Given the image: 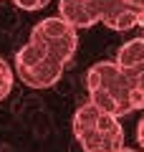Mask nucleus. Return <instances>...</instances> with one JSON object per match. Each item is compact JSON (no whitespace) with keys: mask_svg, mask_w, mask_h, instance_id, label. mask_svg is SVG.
Here are the masks:
<instances>
[{"mask_svg":"<svg viewBox=\"0 0 144 152\" xmlns=\"http://www.w3.org/2000/svg\"><path fill=\"white\" fill-rule=\"evenodd\" d=\"M43 58H46V48H43L41 43H33V41H28V43L15 53V71L33 69V66H36L38 61H43Z\"/></svg>","mask_w":144,"mask_h":152,"instance_id":"7","label":"nucleus"},{"mask_svg":"<svg viewBox=\"0 0 144 152\" xmlns=\"http://www.w3.org/2000/svg\"><path fill=\"white\" fill-rule=\"evenodd\" d=\"M81 3H96V0H81Z\"/></svg>","mask_w":144,"mask_h":152,"instance_id":"10","label":"nucleus"},{"mask_svg":"<svg viewBox=\"0 0 144 152\" xmlns=\"http://www.w3.org/2000/svg\"><path fill=\"white\" fill-rule=\"evenodd\" d=\"M114 64L121 71H144V38H132L119 48Z\"/></svg>","mask_w":144,"mask_h":152,"instance_id":"3","label":"nucleus"},{"mask_svg":"<svg viewBox=\"0 0 144 152\" xmlns=\"http://www.w3.org/2000/svg\"><path fill=\"white\" fill-rule=\"evenodd\" d=\"M61 74H63V64H58V61L51 58V56H46L43 61H38L33 69L18 71L20 81L25 84V86H31V89H48V86H53V84L61 79Z\"/></svg>","mask_w":144,"mask_h":152,"instance_id":"2","label":"nucleus"},{"mask_svg":"<svg viewBox=\"0 0 144 152\" xmlns=\"http://www.w3.org/2000/svg\"><path fill=\"white\" fill-rule=\"evenodd\" d=\"M127 10L144 13V0H99V20H106Z\"/></svg>","mask_w":144,"mask_h":152,"instance_id":"5","label":"nucleus"},{"mask_svg":"<svg viewBox=\"0 0 144 152\" xmlns=\"http://www.w3.org/2000/svg\"><path fill=\"white\" fill-rule=\"evenodd\" d=\"M81 147H84V152H119L124 147V140H111V137H104L99 134V132H91V134H86L84 140H79Z\"/></svg>","mask_w":144,"mask_h":152,"instance_id":"6","label":"nucleus"},{"mask_svg":"<svg viewBox=\"0 0 144 152\" xmlns=\"http://www.w3.org/2000/svg\"><path fill=\"white\" fill-rule=\"evenodd\" d=\"M58 18L71 28H89L99 23V0L81 3V0H58Z\"/></svg>","mask_w":144,"mask_h":152,"instance_id":"1","label":"nucleus"},{"mask_svg":"<svg viewBox=\"0 0 144 152\" xmlns=\"http://www.w3.org/2000/svg\"><path fill=\"white\" fill-rule=\"evenodd\" d=\"M18 8H23V10H38V8L46 5V0H13Z\"/></svg>","mask_w":144,"mask_h":152,"instance_id":"9","label":"nucleus"},{"mask_svg":"<svg viewBox=\"0 0 144 152\" xmlns=\"http://www.w3.org/2000/svg\"><path fill=\"white\" fill-rule=\"evenodd\" d=\"M96 119H99V109L91 107L89 102L81 104L76 109V114H73V134H76V140H84L86 134H91L96 129Z\"/></svg>","mask_w":144,"mask_h":152,"instance_id":"4","label":"nucleus"},{"mask_svg":"<svg viewBox=\"0 0 144 152\" xmlns=\"http://www.w3.org/2000/svg\"><path fill=\"white\" fill-rule=\"evenodd\" d=\"M10 89H13V71L5 61L0 58V102L10 94Z\"/></svg>","mask_w":144,"mask_h":152,"instance_id":"8","label":"nucleus"}]
</instances>
